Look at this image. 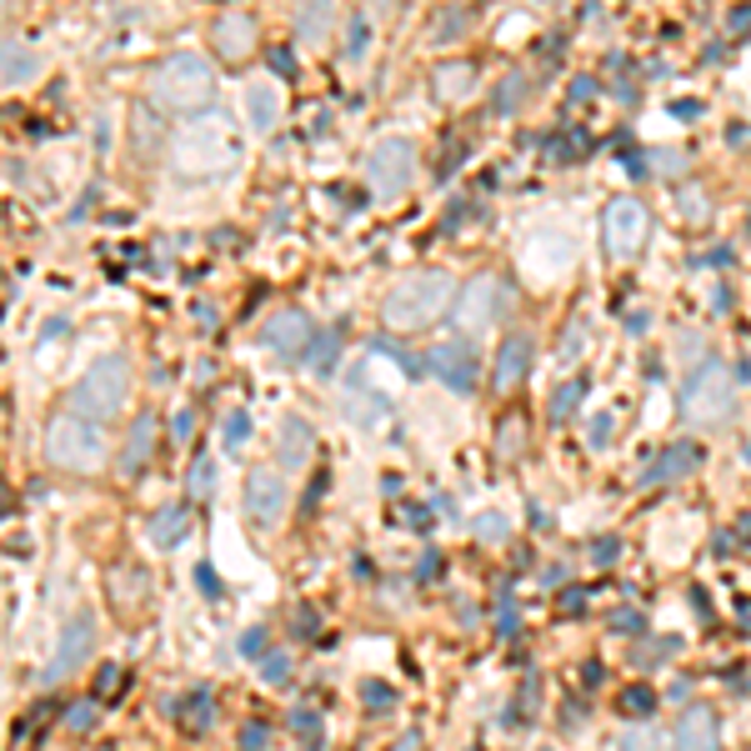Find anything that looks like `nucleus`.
<instances>
[{
	"label": "nucleus",
	"instance_id": "f257e3e1",
	"mask_svg": "<svg viewBox=\"0 0 751 751\" xmlns=\"http://www.w3.org/2000/svg\"><path fill=\"white\" fill-rule=\"evenodd\" d=\"M151 96L161 110L171 116H185V110H201L211 96H216V71H211L206 55L196 51H175L165 55L151 76Z\"/></svg>",
	"mask_w": 751,
	"mask_h": 751
},
{
	"label": "nucleus",
	"instance_id": "f03ea898",
	"mask_svg": "<svg viewBox=\"0 0 751 751\" xmlns=\"http://www.w3.org/2000/svg\"><path fill=\"white\" fill-rule=\"evenodd\" d=\"M457 296V281L447 271H411L406 281L391 286L382 317L391 331H421L426 321H436L447 311V301Z\"/></svg>",
	"mask_w": 751,
	"mask_h": 751
},
{
	"label": "nucleus",
	"instance_id": "7ed1b4c3",
	"mask_svg": "<svg viewBox=\"0 0 751 751\" xmlns=\"http://www.w3.org/2000/svg\"><path fill=\"white\" fill-rule=\"evenodd\" d=\"M45 457L61 471L90 476V471H100V461H106V436H100L96 421H86V416H55V421L45 426Z\"/></svg>",
	"mask_w": 751,
	"mask_h": 751
},
{
	"label": "nucleus",
	"instance_id": "20e7f679",
	"mask_svg": "<svg viewBox=\"0 0 751 751\" xmlns=\"http://www.w3.org/2000/svg\"><path fill=\"white\" fill-rule=\"evenodd\" d=\"M126 396H131V361L100 356L76 382L71 406H76V416H86V421H106V416H116L120 406H126Z\"/></svg>",
	"mask_w": 751,
	"mask_h": 751
},
{
	"label": "nucleus",
	"instance_id": "39448f33",
	"mask_svg": "<svg viewBox=\"0 0 751 751\" xmlns=\"http://www.w3.org/2000/svg\"><path fill=\"white\" fill-rule=\"evenodd\" d=\"M171 161L181 175H216L236 161V141H230L226 120H196L185 126L171 146Z\"/></svg>",
	"mask_w": 751,
	"mask_h": 751
},
{
	"label": "nucleus",
	"instance_id": "423d86ee",
	"mask_svg": "<svg viewBox=\"0 0 751 751\" xmlns=\"http://www.w3.org/2000/svg\"><path fill=\"white\" fill-rule=\"evenodd\" d=\"M731 406H737V376H731L727 366L707 361V366H697L691 376H686V386H682L686 421L717 426V421H727V416H731Z\"/></svg>",
	"mask_w": 751,
	"mask_h": 751
},
{
	"label": "nucleus",
	"instance_id": "0eeeda50",
	"mask_svg": "<svg viewBox=\"0 0 751 751\" xmlns=\"http://www.w3.org/2000/svg\"><path fill=\"white\" fill-rule=\"evenodd\" d=\"M416 175V146L406 141V136H386V141L371 146L366 155V185L376 191L382 201H396L411 185Z\"/></svg>",
	"mask_w": 751,
	"mask_h": 751
},
{
	"label": "nucleus",
	"instance_id": "6e6552de",
	"mask_svg": "<svg viewBox=\"0 0 751 751\" xmlns=\"http://www.w3.org/2000/svg\"><path fill=\"white\" fill-rule=\"evenodd\" d=\"M646 230H652V216L636 196H616L601 216V240H607V256H616V261H632L646 246Z\"/></svg>",
	"mask_w": 751,
	"mask_h": 751
},
{
	"label": "nucleus",
	"instance_id": "1a4fd4ad",
	"mask_svg": "<svg viewBox=\"0 0 751 751\" xmlns=\"http://www.w3.org/2000/svg\"><path fill=\"white\" fill-rule=\"evenodd\" d=\"M501 296L506 291H501L496 276H471V281L461 286V296H457V336H466V341L486 336V331L496 326Z\"/></svg>",
	"mask_w": 751,
	"mask_h": 751
},
{
	"label": "nucleus",
	"instance_id": "9d476101",
	"mask_svg": "<svg viewBox=\"0 0 751 751\" xmlns=\"http://www.w3.org/2000/svg\"><path fill=\"white\" fill-rule=\"evenodd\" d=\"M246 516L256 526H276L286 516V486L276 471H250L246 476Z\"/></svg>",
	"mask_w": 751,
	"mask_h": 751
},
{
	"label": "nucleus",
	"instance_id": "9b49d317",
	"mask_svg": "<svg viewBox=\"0 0 751 751\" xmlns=\"http://www.w3.org/2000/svg\"><path fill=\"white\" fill-rule=\"evenodd\" d=\"M90 652H96V621H90L86 611H81V616L66 621V632H61V646H55V662H51V672H45V676H51V682H55V676H71Z\"/></svg>",
	"mask_w": 751,
	"mask_h": 751
},
{
	"label": "nucleus",
	"instance_id": "f8f14e48",
	"mask_svg": "<svg viewBox=\"0 0 751 751\" xmlns=\"http://www.w3.org/2000/svg\"><path fill=\"white\" fill-rule=\"evenodd\" d=\"M261 346L276 351V356H305V346H311V321H305L301 311H276L261 326Z\"/></svg>",
	"mask_w": 751,
	"mask_h": 751
},
{
	"label": "nucleus",
	"instance_id": "ddd939ff",
	"mask_svg": "<svg viewBox=\"0 0 751 751\" xmlns=\"http://www.w3.org/2000/svg\"><path fill=\"white\" fill-rule=\"evenodd\" d=\"M426 366H431L436 376H441V382L451 386V391H471V386H476V356H471V351H461V341H447V346H436Z\"/></svg>",
	"mask_w": 751,
	"mask_h": 751
},
{
	"label": "nucleus",
	"instance_id": "4468645a",
	"mask_svg": "<svg viewBox=\"0 0 751 751\" xmlns=\"http://www.w3.org/2000/svg\"><path fill=\"white\" fill-rule=\"evenodd\" d=\"M526 371H532V336H506L496 351V376H491V382H496L501 391H512V386L526 382Z\"/></svg>",
	"mask_w": 751,
	"mask_h": 751
},
{
	"label": "nucleus",
	"instance_id": "2eb2a0df",
	"mask_svg": "<svg viewBox=\"0 0 751 751\" xmlns=\"http://www.w3.org/2000/svg\"><path fill=\"white\" fill-rule=\"evenodd\" d=\"M211 41H216L221 61H246L250 45H256V21H250V15H221Z\"/></svg>",
	"mask_w": 751,
	"mask_h": 751
},
{
	"label": "nucleus",
	"instance_id": "dca6fc26",
	"mask_svg": "<svg viewBox=\"0 0 751 751\" xmlns=\"http://www.w3.org/2000/svg\"><path fill=\"white\" fill-rule=\"evenodd\" d=\"M567 266H571V246H567V240L546 236V240H532V246H526V271L541 276V281L567 276Z\"/></svg>",
	"mask_w": 751,
	"mask_h": 751
},
{
	"label": "nucleus",
	"instance_id": "f3484780",
	"mask_svg": "<svg viewBox=\"0 0 751 751\" xmlns=\"http://www.w3.org/2000/svg\"><path fill=\"white\" fill-rule=\"evenodd\" d=\"M246 120H250V131L266 136L281 120V96H276V86H266V81H250L246 86Z\"/></svg>",
	"mask_w": 751,
	"mask_h": 751
},
{
	"label": "nucleus",
	"instance_id": "a211bd4d",
	"mask_svg": "<svg viewBox=\"0 0 751 751\" xmlns=\"http://www.w3.org/2000/svg\"><path fill=\"white\" fill-rule=\"evenodd\" d=\"M676 751H717V721L707 707H691L676 731Z\"/></svg>",
	"mask_w": 751,
	"mask_h": 751
},
{
	"label": "nucleus",
	"instance_id": "6ab92c4d",
	"mask_svg": "<svg viewBox=\"0 0 751 751\" xmlns=\"http://www.w3.org/2000/svg\"><path fill=\"white\" fill-rule=\"evenodd\" d=\"M276 451H281L286 466H305V457H311V426H305L301 416H286V421H281V441H276Z\"/></svg>",
	"mask_w": 751,
	"mask_h": 751
},
{
	"label": "nucleus",
	"instance_id": "aec40b11",
	"mask_svg": "<svg viewBox=\"0 0 751 751\" xmlns=\"http://www.w3.org/2000/svg\"><path fill=\"white\" fill-rule=\"evenodd\" d=\"M331 11H336V0H301L296 31H301V41H305V45L326 41V31H331Z\"/></svg>",
	"mask_w": 751,
	"mask_h": 751
},
{
	"label": "nucleus",
	"instance_id": "412c9836",
	"mask_svg": "<svg viewBox=\"0 0 751 751\" xmlns=\"http://www.w3.org/2000/svg\"><path fill=\"white\" fill-rule=\"evenodd\" d=\"M151 447H155V416H141V421L131 426V436H126V461H120V466L141 471L146 457H151Z\"/></svg>",
	"mask_w": 751,
	"mask_h": 751
},
{
	"label": "nucleus",
	"instance_id": "4be33fe9",
	"mask_svg": "<svg viewBox=\"0 0 751 751\" xmlns=\"http://www.w3.org/2000/svg\"><path fill=\"white\" fill-rule=\"evenodd\" d=\"M185 532H191V516H185L181 506H165V512H161V516H155V522H151V536H155V546H175V541H181Z\"/></svg>",
	"mask_w": 751,
	"mask_h": 751
},
{
	"label": "nucleus",
	"instance_id": "5701e85b",
	"mask_svg": "<svg viewBox=\"0 0 751 751\" xmlns=\"http://www.w3.org/2000/svg\"><path fill=\"white\" fill-rule=\"evenodd\" d=\"M31 71H35V61H31V51L25 45H6V86H21V81H31Z\"/></svg>",
	"mask_w": 751,
	"mask_h": 751
},
{
	"label": "nucleus",
	"instance_id": "b1692460",
	"mask_svg": "<svg viewBox=\"0 0 751 751\" xmlns=\"http://www.w3.org/2000/svg\"><path fill=\"white\" fill-rule=\"evenodd\" d=\"M471 81H476L471 76V66H441L436 71V90H441L447 100H457L461 90H471Z\"/></svg>",
	"mask_w": 751,
	"mask_h": 751
},
{
	"label": "nucleus",
	"instance_id": "393cba45",
	"mask_svg": "<svg viewBox=\"0 0 751 751\" xmlns=\"http://www.w3.org/2000/svg\"><path fill=\"white\" fill-rule=\"evenodd\" d=\"M691 466H697V447H676V451H666L656 476H682V471H691Z\"/></svg>",
	"mask_w": 751,
	"mask_h": 751
},
{
	"label": "nucleus",
	"instance_id": "a878e982",
	"mask_svg": "<svg viewBox=\"0 0 751 751\" xmlns=\"http://www.w3.org/2000/svg\"><path fill=\"white\" fill-rule=\"evenodd\" d=\"M336 331H326V336L317 341V346H305V361H311V366H321V371H331V356H336Z\"/></svg>",
	"mask_w": 751,
	"mask_h": 751
},
{
	"label": "nucleus",
	"instance_id": "bb28decb",
	"mask_svg": "<svg viewBox=\"0 0 751 751\" xmlns=\"http://www.w3.org/2000/svg\"><path fill=\"white\" fill-rule=\"evenodd\" d=\"M577 401H581V382L561 386V391H556V401H551V416H556V421H567V411H571Z\"/></svg>",
	"mask_w": 751,
	"mask_h": 751
},
{
	"label": "nucleus",
	"instance_id": "cd10ccee",
	"mask_svg": "<svg viewBox=\"0 0 751 751\" xmlns=\"http://www.w3.org/2000/svg\"><path fill=\"white\" fill-rule=\"evenodd\" d=\"M206 717H211V697L206 691H196L191 707H185V727H206Z\"/></svg>",
	"mask_w": 751,
	"mask_h": 751
},
{
	"label": "nucleus",
	"instance_id": "c85d7f7f",
	"mask_svg": "<svg viewBox=\"0 0 751 751\" xmlns=\"http://www.w3.org/2000/svg\"><path fill=\"white\" fill-rule=\"evenodd\" d=\"M191 491H196V496H206V491H211V461L206 457H201L196 471H191Z\"/></svg>",
	"mask_w": 751,
	"mask_h": 751
},
{
	"label": "nucleus",
	"instance_id": "c756f323",
	"mask_svg": "<svg viewBox=\"0 0 751 751\" xmlns=\"http://www.w3.org/2000/svg\"><path fill=\"white\" fill-rule=\"evenodd\" d=\"M361 51H366V21L356 15V21H351V61H356Z\"/></svg>",
	"mask_w": 751,
	"mask_h": 751
},
{
	"label": "nucleus",
	"instance_id": "7c9ffc66",
	"mask_svg": "<svg viewBox=\"0 0 751 751\" xmlns=\"http://www.w3.org/2000/svg\"><path fill=\"white\" fill-rule=\"evenodd\" d=\"M246 431H250V421H246V416H230V426H226V441H230V447H240V441H246Z\"/></svg>",
	"mask_w": 751,
	"mask_h": 751
},
{
	"label": "nucleus",
	"instance_id": "2f4dec72",
	"mask_svg": "<svg viewBox=\"0 0 751 751\" xmlns=\"http://www.w3.org/2000/svg\"><path fill=\"white\" fill-rule=\"evenodd\" d=\"M266 747V727H246V751Z\"/></svg>",
	"mask_w": 751,
	"mask_h": 751
},
{
	"label": "nucleus",
	"instance_id": "473e14b6",
	"mask_svg": "<svg viewBox=\"0 0 751 751\" xmlns=\"http://www.w3.org/2000/svg\"><path fill=\"white\" fill-rule=\"evenodd\" d=\"M90 717H96V707H90V701H86V707H76V711H71V727H86Z\"/></svg>",
	"mask_w": 751,
	"mask_h": 751
},
{
	"label": "nucleus",
	"instance_id": "72a5a7b5",
	"mask_svg": "<svg viewBox=\"0 0 751 751\" xmlns=\"http://www.w3.org/2000/svg\"><path fill=\"white\" fill-rule=\"evenodd\" d=\"M281 676H286V656H276V662L266 666V682H281Z\"/></svg>",
	"mask_w": 751,
	"mask_h": 751
},
{
	"label": "nucleus",
	"instance_id": "f704fd0d",
	"mask_svg": "<svg viewBox=\"0 0 751 751\" xmlns=\"http://www.w3.org/2000/svg\"><path fill=\"white\" fill-rule=\"evenodd\" d=\"M731 31H751V6H747V11L731 15Z\"/></svg>",
	"mask_w": 751,
	"mask_h": 751
},
{
	"label": "nucleus",
	"instance_id": "c9c22d12",
	"mask_svg": "<svg viewBox=\"0 0 751 751\" xmlns=\"http://www.w3.org/2000/svg\"><path fill=\"white\" fill-rule=\"evenodd\" d=\"M175 436H181V441H185V436H191V411H181V416H175Z\"/></svg>",
	"mask_w": 751,
	"mask_h": 751
}]
</instances>
